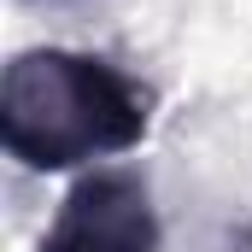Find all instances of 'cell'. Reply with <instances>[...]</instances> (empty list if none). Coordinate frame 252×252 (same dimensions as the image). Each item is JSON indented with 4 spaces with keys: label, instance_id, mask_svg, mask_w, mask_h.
Wrapping results in <instances>:
<instances>
[{
    "label": "cell",
    "instance_id": "cell-1",
    "mask_svg": "<svg viewBox=\"0 0 252 252\" xmlns=\"http://www.w3.org/2000/svg\"><path fill=\"white\" fill-rule=\"evenodd\" d=\"M153 88L100 53L30 47L0 76V147L24 170H76L141 147Z\"/></svg>",
    "mask_w": 252,
    "mask_h": 252
},
{
    "label": "cell",
    "instance_id": "cell-2",
    "mask_svg": "<svg viewBox=\"0 0 252 252\" xmlns=\"http://www.w3.org/2000/svg\"><path fill=\"white\" fill-rule=\"evenodd\" d=\"M35 252H164L153 193L135 170H94L59 199Z\"/></svg>",
    "mask_w": 252,
    "mask_h": 252
}]
</instances>
